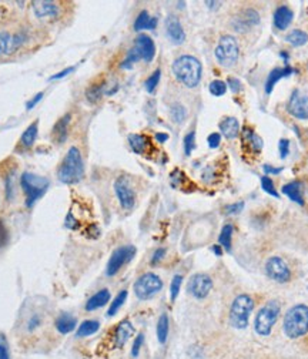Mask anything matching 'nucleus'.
Returning a JSON list of instances; mask_svg holds the SVG:
<instances>
[{"label": "nucleus", "instance_id": "49530a36", "mask_svg": "<svg viewBox=\"0 0 308 359\" xmlns=\"http://www.w3.org/2000/svg\"><path fill=\"white\" fill-rule=\"evenodd\" d=\"M280 154H281V159H286L290 153V141L286 139L280 140Z\"/></svg>", "mask_w": 308, "mask_h": 359}, {"label": "nucleus", "instance_id": "3c124183", "mask_svg": "<svg viewBox=\"0 0 308 359\" xmlns=\"http://www.w3.org/2000/svg\"><path fill=\"white\" fill-rule=\"evenodd\" d=\"M43 97H44V94H43V93H37V94H36L33 99L30 100V101H27L26 108H27V110H32V108H33V107H35V106H36V104H37V103H39Z\"/></svg>", "mask_w": 308, "mask_h": 359}, {"label": "nucleus", "instance_id": "a878e982", "mask_svg": "<svg viewBox=\"0 0 308 359\" xmlns=\"http://www.w3.org/2000/svg\"><path fill=\"white\" fill-rule=\"evenodd\" d=\"M99 329H100V322H99V321L87 319V321H83L82 323L79 325L77 332H76V337H77V338L91 337V335H94Z\"/></svg>", "mask_w": 308, "mask_h": 359}, {"label": "nucleus", "instance_id": "09e8293b", "mask_svg": "<svg viewBox=\"0 0 308 359\" xmlns=\"http://www.w3.org/2000/svg\"><path fill=\"white\" fill-rule=\"evenodd\" d=\"M243 208H244V202H236V204H231V205L226 207V213L227 214H237Z\"/></svg>", "mask_w": 308, "mask_h": 359}, {"label": "nucleus", "instance_id": "e433bc0d", "mask_svg": "<svg viewBox=\"0 0 308 359\" xmlns=\"http://www.w3.org/2000/svg\"><path fill=\"white\" fill-rule=\"evenodd\" d=\"M181 284H183V277L181 275H174V278L171 281V285H170V298H171V301H176V298L179 297Z\"/></svg>", "mask_w": 308, "mask_h": 359}, {"label": "nucleus", "instance_id": "2eb2a0df", "mask_svg": "<svg viewBox=\"0 0 308 359\" xmlns=\"http://www.w3.org/2000/svg\"><path fill=\"white\" fill-rule=\"evenodd\" d=\"M23 43L21 35H10L7 32H0V56L12 54Z\"/></svg>", "mask_w": 308, "mask_h": 359}, {"label": "nucleus", "instance_id": "c9c22d12", "mask_svg": "<svg viewBox=\"0 0 308 359\" xmlns=\"http://www.w3.org/2000/svg\"><path fill=\"white\" fill-rule=\"evenodd\" d=\"M210 93L216 97H220V96H224L227 91V84L221 80H214L210 83Z\"/></svg>", "mask_w": 308, "mask_h": 359}, {"label": "nucleus", "instance_id": "72a5a7b5", "mask_svg": "<svg viewBox=\"0 0 308 359\" xmlns=\"http://www.w3.org/2000/svg\"><path fill=\"white\" fill-rule=\"evenodd\" d=\"M288 43H291L292 46L295 47H300V46H304L308 41V35L303 30H292L290 35H287Z\"/></svg>", "mask_w": 308, "mask_h": 359}, {"label": "nucleus", "instance_id": "423d86ee", "mask_svg": "<svg viewBox=\"0 0 308 359\" xmlns=\"http://www.w3.org/2000/svg\"><path fill=\"white\" fill-rule=\"evenodd\" d=\"M20 185L26 194V205L32 207L46 193L49 181L36 174L24 173L20 179Z\"/></svg>", "mask_w": 308, "mask_h": 359}, {"label": "nucleus", "instance_id": "4d7b16f0", "mask_svg": "<svg viewBox=\"0 0 308 359\" xmlns=\"http://www.w3.org/2000/svg\"><path fill=\"white\" fill-rule=\"evenodd\" d=\"M0 359H10L7 348L4 345H1V343H0Z\"/></svg>", "mask_w": 308, "mask_h": 359}, {"label": "nucleus", "instance_id": "79ce46f5", "mask_svg": "<svg viewBox=\"0 0 308 359\" xmlns=\"http://www.w3.org/2000/svg\"><path fill=\"white\" fill-rule=\"evenodd\" d=\"M170 113H171V117H173V120H174L176 123H181V121L185 119V116H187L185 108L183 106H180V104H174V106L171 107Z\"/></svg>", "mask_w": 308, "mask_h": 359}, {"label": "nucleus", "instance_id": "f3484780", "mask_svg": "<svg viewBox=\"0 0 308 359\" xmlns=\"http://www.w3.org/2000/svg\"><path fill=\"white\" fill-rule=\"evenodd\" d=\"M134 47L139 50V53H140L142 59L145 60L147 63L154 59V54H156V46H154L153 40L150 39L148 36H145V35H140V36L136 39Z\"/></svg>", "mask_w": 308, "mask_h": 359}, {"label": "nucleus", "instance_id": "c756f323", "mask_svg": "<svg viewBox=\"0 0 308 359\" xmlns=\"http://www.w3.org/2000/svg\"><path fill=\"white\" fill-rule=\"evenodd\" d=\"M128 143H130L131 150L134 153H137V154H144L147 151L148 139L142 136V134H131V136H128Z\"/></svg>", "mask_w": 308, "mask_h": 359}, {"label": "nucleus", "instance_id": "6e6552de", "mask_svg": "<svg viewBox=\"0 0 308 359\" xmlns=\"http://www.w3.org/2000/svg\"><path fill=\"white\" fill-rule=\"evenodd\" d=\"M163 288V281L153 272L143 274L134 282V294L139 299H150L159 294Z\"/></svg>", "mask_w": 308, "mask_h": 359}, {"label": "nucleus", "instance_id": "603ef678", "mask_svg": "<svg viewBox=\"0 0 308 359\" xmlns=\"http://www.w3.org/2000/svg\"><path fill=\"white\" fill-rule=\"evenodd\" d=\"M74 70V67H67L66 70H62L60 73H57V74H54V76H52L50 77V80H60L63 79V77H66V76H69L72 72Z\"/></svg>", "mask_w": 308, "mask_h": 359}, {"label": "nucleus", "instance_id": "58836bf2", "mask_svg": "<svg viewBox=\"0 0 308 359\" xmlns=\"http://www.w3.org/2000/svg\"><path fill=\"white\" fill-rule=\"evenodd\" d=\"M160 76H162V72H160V69H157L148 79L145 80V90L148 93H153L156 90V87L160 81Z\"/></svg>", "mask_w": 308, "mask_h": 359}, {"label": "nucleus", "instance_id": "6ab92c4d", "mask_svg": "<svg viewBox=\"0 0 308 359\" xmlns=\"http://www.w3.org/2000/svg\"><path fill=\"white\" fill-rule=\"evenodd\" d=\"M165 26H167V35H168V37H170V40H171L174 44H181V43L184 41L185 40L184 30H183L180 21L176 19V18H173V16L168 18V19H167V23H165Z\"/></svg>", "mask_w": 308, "mask_h": 359}, {"label": "nucleus", "instance_id": "c85d7f7f", "mask_svg": "<svg viewBox=\"0 0 308 359\" xmlns=\"http://www.w3.org/2000/svg\"><path fill=\"white\" fill-rule=\"evenodd\" d=\"M260 21V18H258V13L253 9H247L246 12H243V18H238L234 21V26H236V30L240 32L243 23H247V27L250 26H254Z\"/></svg>", "mask_w": 308, "mask_h": 359}, {"label": "nucleus", "instance_id": "412c9836", "mask_svg": "<svg viewBox=\"0 0 308 359\" xmlns=\"http://www.w3.org/2000/svg\"><path fill=\"white\" fill-rule=\"evenodd\" d=\"M292 73H295V70L292 69V67H283V69H274L270 74H268V79H267V83H266V91H267L268 94L272 91V89H274V86L280 81L281 79H284V77H288V76H291Z\"/></svg>", "mask_w": 308, "mask_h": 359}, {"label": "nucleus", "instance_id": "dca6fc26", "mask_svg": "<svg viewBox=\"0 0 308 359\" xmlns=\"http://www.w3.org/2000/svg\"><path fill=\"white\" fill-rule=\"evenodd\" d=\"M33 12H35V15L39 19H43V18H56L59 15V6L54 1L36 0V1H33Z\"/></svg>", "mask_w": 308, "mask_h": 359}, {"label": "nucleus", "instance_id": "f257e3e1", "mask_svg": "<svg viewBox=\"0 0 308 359\" xmlns=\"http://www.w3.org/2000/svg\"><path fill=\"white\" fill-rule=\"evenodd\" d=\"M173 73L176 79L185 87L193 89L201 80V63L193 56H180L173 63Z\"/></svg>", "mask_w": 308, "mask_h": 359}, {"label": "nucleus", "instance_id": "9d476101", "mask_svg": "<svg viewBox=\"0 0 308 359\" xmlns=\"http://www.w3.org/2000/svg\"><path fill=\"white\" fill-rule=\"evenodd\" d=\"M266 274L268 275V278H271L275 282H281V284L287 282L290 277H291L287 262L281 257H271V258L267 259V262H266Z\"/></svg>", "mask_w": 308, "mask_h": 359}, {"label": "nucleus", "instance_id": "2f4dec72", "mask_svg": "<svg viewBox=\"0 0 308 359\" xmlns=\"http://www.w3.org/2000/svg\"><path fill=\"white\" fill-rule=\"evenodd\" d=\"M168 331H170V322H168V317L163 314L159 322H157V339L160 343H165V341L168 338Z\"/></svg>", "mask_w": 308, "mask_h": 359}, {"label": "nucleus", "instance_id": "cd10ccee", "mask_svg": "<svg viewBox=\"0 0 308 359\" xmlns=\"http://www.w3.org/2000/svg\"><path fill=\"white\" fill-rule=\"evenodd\" d=\"M69 123H70V114H66L64 117L59 120L56 123V126L53 127V137L54 140L60 144L63 143L66 137H67V128H69Z\"/></svg>", "mask_w": 308, "mask_h": 359}, {"label": "nucleus", "instance_id": "864d4df0", "mask_svg": "<svg viewBox=\"0 0 308 359\" xmlns=\"http://www.w3.org/2000/svg\"><path fill=\"white\" fill-rule=\"evenodd\" d=\"M228 84H230V89L234 91V93H237L240 89H241V83L238 81L237 79H233V77H230L228 79Z\"/></svg>", "mask_w": 308, "mask_h": 359}, {"label": "nucleus", "instance_id": "20e7f679", "mask_svg": "<svg viewBox=\"0 0 308 359\" xmlns=\"http://www.w3.org/2000/svg\"><path fill=\"white\" fill-rule=\"evenodd\" d=\"M281 306L277 301H268L267 304L258 311L254 319V328L258 335L268 337L272 331V326L275 325L277 319L280 317Z\"/></svg>", "mask_w": 308, "mask_h": 359}, {"label": "nucleus", "instance_id": "a19ab883", "mask_svg": "<svg viewBox=\"0 0 308 359\" xmlns=\"http://www.w3.org/2000/svg\"><path fill=\"white\" fill-rule=\"evenodd\" d=\"M261 187H263V190L270 194V196H272V197H275V198H278L280 196H278V193H277V190L274 188V182H272V180L270 179L268 176H264L263 179H261Z\"/></svg>", "mask_w": 308, "mask_h": 359}, {"label": "nucleus", "instance_id": "de8ad7c7", "mask_svg": "<svg viewBox=\"0 0 308 359\" xmlns=\"http://www.w3.org/2000/svg\"><path fill=\"white\" fill-rule=\"evenodd\" d=\"M220 140H221V136L218 134V133H213V134H210L208 136V145L211 147V148H217L218 145H220Z\"/></svg>", "mask_w": 308, "mask_h": 359}, {"label": "nucleus", "instance_id": "393cba45", "mask_svg": "<svg viewBox=\"0 0 308 359\" xmlns=\"http://www.w3.org/2000/svg\"><path fill=\"white\" fill-rule=\"evenodd\" d=\"M110 291L109 289H100L99 292H96L91 298H89L87 304H86V311H96L99 308L104 306L109 301H110Z\"/></svg>", "mask_w": 308, "mask_h": 359}, {"label": "nucleus", "instance_id": "7c9ffc66", "mask_svg": "<svg viewBox=\"0 0 308 359\" xmlns=\"http://www.w3.org/2000/svg\"><path fill=\"white\" fill-rule=\"evenodd\" d=\"M37 133H39V121H35V123L30 124V126L24 130V133L21 134L20 143L24 145V147H32L33 143L36 141Z\"/></svg>", "mask_w": 308, "mask_h": 359}, {"label": "nucleus", "instance_id": "a18cd8bd", "mask_svg": "<svg viewBox=\"0 0 308 359\" xmlns=\"http://www.w3.org/2000/svg\"><path fill=\"white\" fill-rule=\"evenodd\" d=\"M9 241V233H7V228L4 225V222L0 219V248H3Z\"/></svg>", "mask_w": 308, "mask_h": 359}, {"label": "nucleus", "instance_id": "7ed1b4c3", "mask_svg": "<svg viewBox=\"0 0 308 359\" xmlns=\"http://www.w3.org/2000/svg\"><path fill=\"white\" fill-rule=\"evenodd\" d=\"M84 173V165L80 151L77 147H70L59 168V180L64 184H74L80 181Z\"/></svg>", "mask_w": 308, "mask_h": 359}, {"label": "nucleus", "instance_id": "8fccbe9b", "mask_svg": "<svg viewBox=\"0 0 308 359\" xmlns=\"http://www.w3.org/2000/svg\"><path fill=\"white\" fill-rule=\"evenodd\" d=\"M41 323V319L39 315H33L32 318L29 319V322H27V329L29 331H35L37 326H40Z\"/></svg>", "mask_w": 308, "mask_h": 359}, {"label": "nucleus", "instance_id": "1a4fd4ad", "mask_svg": "<svg viewBox=\"0 0 308 359\" xmlns=\"http://www.w3.org/2000/svg\"><path fill=\"white\" fill-rule=\"evenodd\" d=\"M134 255H136V248L133 245H124V247L114 250V252L111 254V257L107 262L106 274L109 277L116 275L123 268V265L134 258Z\"/></svg>", "mask_w": 308, "mask_h": 359}, {"label": "nucleus", "instance_id": "aec40b11", "mask_svg": "<svg viewBox=\"0 0 308 359\" xmlns=\"http://www.w3.org/2000/svg\"><path fill=\"white\" fill-rule=\"evenodd\" d=\"M303 182L300 181H292V182H288L283 187V193L287 196L288 198L300 205H304V197H303Z\"/></svg>", "mask_w": 308, "mask_h": 359}, {"label": "nucleus", "instance_id": "6e6d98bb", "mask_svg": "<svg viewBox=\"0 0 308 359\" xmlns=\"http://www.w3.org/2000/svg\"><path fill=\"white\" fill-rule=\"evenodd\" d=\"M264 173H266V176L268 174H280L281 171H283V168H274V167H271L270 164H264Z\"/></svg>", "mask_w": 308, "mask_h": 359}, {"label": "nucleus", "instance_id": "4be33fe9", "mask_svg": "<svg viewBox=\"0 0 308 359\" xmlns=\"http://www.w3.org/2000/svg\"><path fill=\"white\" fill-rule=\"evenodd\" d=\"M292 18H294V15L287 6H280L274 13V24L278 30H286L291 24Z\"/></svg>", "mask_w": 308, "mask_h": 359}, {"label": "nucleus", "instance_id": "f704fd0d", "mask_svg": "<svg viewBox=\"0 0 308 359\" xmlns=\"http://www.w3.org/2000/svg\"><path fill=\"white\" fill-rule=\"evenodd\" d=\"M231 237H233V227L231 224H227L223 227L221 233H220V237H218V242L220 245L226 250L230 251L231 250Z\"/></svg>", "mask_w": 308, "mask_h": 359}, {"label": "nucleus", "instance_id": "a211bd4d", "mask_svg": "<svg viewBox=\"0 0 308 359\" xmlns=\"http://www.w3.org/2000/svg\"><path fill=\"white\" fill-rule=\"evenodd\" d=\"M134 334V326L131 325L130 321H122L119 323V326L116 328V332H114V343L117 348H123L126 345V342L130 339V337Z\"/></svg>", "mask_w": 308, "mask_h": 359}, {"label": "nucleus", "instance_id": "ddd939ff", "mask_svg": "<svg viewBox=\"0 0 308 359\" xmlns=\"http://www.w3.org/2000/svg\"><path fill=\"white\" fill-rule=\"evenodd\" d=\"M288 111L295 119L307 120L308 119V96L301 94L300 91H294L292 96L288 101Z\"/></svg>", "mask_w": 308, "mask_h": 359}, {"label": "nucleus", "instance_id": "f03ea898", "mask_svg": "<svg viewBox=\"0 0 308 359\" xmlns=\"http://www.w3.org/2000/svg\"><path fill=\"white\" fill-rule=\"evenodd\" d=\"M284 332L288 338L297 339L308 332V306L304 304L295 305L284 317Z\"/></svg>", "mask_w": 308, "mask_h": 359}, {"label": "nucleus", "instance_id": "0eeeda50", "mask_svg": "<svg viewBox=\"0 0 308 359\" xmlns=\"http://www.w3.org/2000/svg\"><path fill=\"white\" fill-rule=\"evenodd\" d=\"M240 54L238 43L233 36H223L218 40V44L216 47V57L218 63L224 67H231L237 63Z\"/></svg>", "mask_w": 308, "mask_h": 359}, {"label": "nucleus", "instance_id": "f8f14e48", "mask_svg": "<svg viewBox=\"0 0 308 359\" xmlns=\"http://www.w3.org/2000/svg\"><path fill=\"white\" fill-rule=\"evenodd\" d=\"M114 190H116L117 198H119L124 210H131L134 207V202H136V194H134L128 180L124 179V177L116 180Z\"/></svg>", "mask_w": 308, "mask_h": 359}, {"label": "nucleus", "instance_id": "052dcab7", "mask_svg": "<svg viewBox=\"0 0 308 359\" xmlns=\"http://www.w3.org/2000/svg\"><path fill=\"white\" fill-rule=\"evenodd\" d=\"M213 251L217 257H221L223 255V250H221V245H214L213 247Z\"/></svg>", "mask_w": 308, "mask_h": 359}, {"label": "nucleus", "instance_id": "473e14b6", "mask_svg": "<svg viewBox=\"0 0 308 359\" xmlns=\"http://www.w3.org/2000/svg\"><path fill=\"white\" fill-rule=\"evenodd\" d=\"M127 295H128V294H127L126 289L120 291V292L116 295V298L113 299V302L110 304V308H109V311H107V315H109V317H113V315L117 314V311L124 305V302H126V299H127Z\"/></svg>", "mask_w": 308, "mask_h": 359}, {"label": "nucleus", "instance_id": "39448f33", "mask_svg": "<svg viewBox=\"0 0 308 359\" xmlns=\"http://www.w3.org/2000/svg\"><path fill=\"white\" fill-rule=\"evenodd\" d=\"M254 309V301L250 295H238L230 309V323L237 329H244L248 325L250 315Z\"/></svg>", "mask_w": 308, "mask_h": 359}, {"label": "nucleus", "instance_id": "5fc2aeb1", "mask_svg": "<svg viewBox=\"0 0 308 359\" xmlns=\"http://www.w3.org/2000/svg\"><path fill=\"white\" fill-rule=\"evenodd\" d=\"M164 254H165L164 248H159V250L154 252V255H153V258H151V262H153V264H157L159 261H162V258L164 257Z\"/></svg>", "mask_w": 308, "mask_h": 359}, {"label": "nucleus", "instance_id": "b1692460", "mask_svg": "<svg viewBox=\"0 0 308 359\" xmlns=\"http://www.w3.org/2000/svg\"><path fill=\"white\" fill-rule=\"evenodd\" d=\"M220 130L223 133V136L228 140L237 139V136L240 134V124L237 119L234 117H227L221 123H220Z\"/></svg>", "mask_w": 308, "mask_h": 359}, {"label": "nucleus", "instance_id": "ea45409f", "mask_svg": "<svg viewBox=\"0 0 308 359\" xmlns=\"http://www.w3.org/2000/svg\"><path fill=\"white\" fill-rule=\"evenodd\" d=\"M102 93H103V86L102 84H96V86H91V87L87 89L86 96H87V100H89V101L94 103V101H97V100L102 97Z\"/></svg>", "mask_w": 308, "mask_h": 359}, {"label": "nucleus", "instance_id": "bf43d9fd", "mask_svg": "<svg viewBox=\"0 0 308 359\" xmlns=\"http://www.w3.org/2000/svg\"><path fill=\"white\" fill-rule=\"evenodd\" d=\"M156 140H157L159 143H165V141L168 140V134H165V133H157V134H156Z\"/></svg>", "mask_w": 308, "mask_h": 359}, {"label": "nucleus", "instance_id": "4c0bfd02", "mask_svg": "<svg viewBox=\"0 0 308 359\" xmlns=\"http://www.w3.org/2000/svg\"><path fill=\"white\" fill-rule=\"evenodd\" d=\"M140 59H142V56H140L139 50H137L136 47H133V49L128 52V54H127L126 60L122 63V67H123V69H130L134 63H137Z\"/></svg>", "mask_w": 308, "mask_h": 359}, {"label": "nucleus", "instance_id": "c03bdc74", "mask_svg": "<svg viewBox=\"0 0 308 359\" xmlns=\"http://www.w3.org/2000/svg\"><path fill=\"white\" fill-rule=\"evenodd\" d=\"M143 342H144V335L143 334H139L136 339H134V343H133V348H131V357L133 358H137L139 357V354H140V349H142V346H143Z\"/></svg>", "mask_w": 308, "mask_h": 359}, {"label": "nucleus", "instance_id": "13d9d810", "mask_svg": "<svg viewBox=\"0 0 308 359\" xmlns=\"http://www.w3.org/2000/svg\"><path fill=\"white\" fill-rule=\"evenodd\" d=\"M74 222H76V221L73 219V215L69 214L67 218H66V227H67V228H74Z\"/></svg>", "mask_w": 308, "mask_h": 359}, {"label": "nucleus", "instance_id": "4468645a", "mask_svg": "<svg viewBox=\"0 0 308 359\" xmlns=\"http://www.w3.org/2000/svg\"><path fill=\"white\" fill-rule=\"evenodd\" d=\"M241 139H243V148L247 154L250 156H258L263 150V140L258 134H255V131L250 127H244L243 133H241Z\"/></svg>", "mask_w": 308, "mask_h": 359}, {"label": "nucleus", "instance_id": "5701e85b", "mask_svg": "<svg viewBox=\"0 0 308 359\" xmlns=\"http://www.w3.org/2000/svg\"><path fill=\"white\" fill-rule=\"evenodd\" d=\"M54 326L62 335H66L74 331V328L77 326V319L72 317L70 314H62L54 321Z\"/></svg>", "mask_w": 308, "mask_h": 359}, {"label": "nucleus", "instance_id": "37998d69", "mask_svg": "<svg viewBox=\"0 0 308 359\" xmlns=\"http://www.w3.org/2000/svg\"><path fill=\"white\" fill-rule=\"evenodd\" d=\"M196 148V133L191 131L184 137V151L185 156H190L193 150Z\"/></svg>", "mask_w": 308, "mask_h": 359}, {"label": "nucleus", "instance_id": "bb28decb", "mask_svg": "<svg viewBox=\"0 0 308 359\" xmlns=\"http://www.w3.org/2000/svg\"><path fill=\"white\" fill-rule=\"evenodd\" d=\"M156 26H157V18H151L145 10H143L134 21V30H137V32L145 30V29L153 30V29H156Z\"/></svg>", "mask_w": 308, "mask_h": 359}, {"label": "nucleus", "instance_id": "9b49d317", "mask_svg": "<svg viewBox=\"0 0 308 359\" xmlns=\"http://www.w3.org/2000/svg\"><path fill=\"white\" fill-rule=\"evenodd\" d=\"M213 288V281L205 274H196L187 284V291L191 294L194 298L203 299L205 298Z\"/></svg>", "mask_w": 308, "mask_h": 359}]
</instances>
